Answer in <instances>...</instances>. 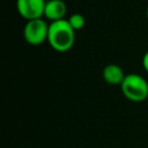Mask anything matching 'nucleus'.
<instances>
[{
	"mask_svg": "<svg viewBox=\"0 0 148 148\" xmlns=\"http://www.w3.org/2000/svg\"><path fill=\"white\" fill-rule=\"evenodd\" d=\"M103 80L110 86H120L126 76L124 69L117 64H109L102 71Z\"/></svg>",
	"mask_w": 148,
	"mask_h": 148,
	"instance_id": "6",
	"label": "nucleus"
},
{
	"mask_svg": "<svg viewBox=\"0 0 148 148\" xmlns=\"http://www.w3.org/2000/svg\"><path fill=\"white\" fill-rule=\"evenodd\" d=\"M120 89L125 98L134 103H141L148 98V82L136 73L126 74Z\"/></svg>",
	"mask_w": 148,
	"mask_h": 148,
	"instance_id": "2",
	"label": "nucleus"
},
{
	"mask_svg": "<svg viewBox=\"0 0 148 148\" xmlns=\"http://www.w3.org/2000/svg\"><path fill=\"white\" fill-rule=\"evenodd\" d=\"M146 16H147V20H148V6H147V9H146Z\"/></svg>",
	"mask_w": 148,
	"mask_h": 148,
	"instance_id": "9",
	"label": "nucleus"
},
{
	"mask_svg": "<svg viewBox=\"0 0 148 148\" xmlns=\"http://www.w3.org/2000/svg\"><path fill=\"white\" fill-rule=\"evenodd\" d=\"M75 32L67 18L50 22L47 43L57 52H67L74 46Z\"/></svg>",
	"mask_w": 148,
	"mask_h": 148,
	"instance_id": "1",
	"label": "nucleus"
},
{
	"mask_svg": "<svg viewBox=\"0 0 148 148\" xmlns=\"http://www.w3.org/2000/svg\"><path fill=\"white\" fill-rule=\"evenodd\" d=\"M142 67L146 71V73H148V51L142 57Z\"/></svg>",
	"mask_w": 148,
	"mask_h": 148,
	"instance_id": "8",
	"label": "nucleus"
},
{
	"mask_svg": "<svg viewBox=\"0 0 148 148\" xmlns=\"http://www.w3.org/2000/svg\"><path fill=\"white\" fill-rule=\"evenodd\" d=\"M67 21H68V23L71 24V27H72L75 31L81 30V29L84 27V24H86V18H84V16H83L82 14H80V13L72 14V15L67 18Z\"/></svg>",
	"mask_w": 148,
	"mask_h": 148,
	"instance_id": "7",
	"label": "nucleus"
},
{
	"mask_svg": "<svg viewBox=\"0 0 148 148\" xmlns=\"http://www.w3.org/2000/svg\"><path fill=\"white\" fill-rule=\"evenodd\" d=\"M67 14V6L64 0H46L44 18L49 22L64 20Z\"/></svg>",
	"mask_w": 148,
	"mask_h": 148,
	"instance_id": "5",
	"label": "nucleus"
},
{
	"mask_svg": "<svg viewBox=\"0 0 148 148\" xmlns=\"http://www.w3.org/2000/svg\"><path fill=\"white\" fill-rule=\"evenodd\" d=\"M49 24L44 17L35 18L27 21V23L23 27V38L24 40L34 46L40 45L44 42H47V35H49Z\"/></svg>",
	"mask_w": 148,
	"mask_h": 148,
	"instance_id": "3",
	"label": "nucleus"
},
{
	"mask_svg": "<svg viewBox=\"0 0 148 148\" xmlns=\"http://www.w3.org/2000/svg\"><path fill=\"white\" fill-rule=\"evenodd\" d=\"M46 0H16V9L25 21L44 17Z\"/></svg>",
	"mask_w": 148,
	"mask_h": 148,
	"instance_id": "4",
	"label": "nucleus"
}]
</instances>
